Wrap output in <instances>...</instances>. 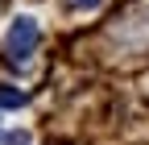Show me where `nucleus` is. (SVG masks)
<instances>
[{
	"label": "nucleus",
	"mask_w": 149,
	"mask_h": 145,
	"mask_svg": "<svg viewBox=\"0 0 149 145\" xmlns=\"http://www.w3.org/2000/svg\"><path fill=\"white\" fill-rule=\"evenodd\" d=\"M25 104V91H17V87H0V108H21Z\"/></svg>",
	"instance_id": "f03ea898"
},
{
	"label": "nucleus",
	"mask_w": 149,
	"mask_h": 145,
	"mask_svg": "<svg viewBox=\"0 0 149 145\" xmlns=\"http://www.w3.org/2000/svg\"><path fill=\"white\" fill-rule=\"evenodd\" d=\"M37 38H42V33H37V21H33V17H17L13 29H8V58L13 62H25L29 54L37 50Z\"/></svg>",
	"instance_id": "f257e3e1"
},
{
	"label": "nucleus",
	"mask_w": 149,
	"mask_h": 145,
	"mask_svg": "<svg viewBox=\"0 0 149 145\" xmlns=\"http://www.w3.org/2000/svg\"><path fill=\"white\" fill-rule=\"evenodd\" d=\"M4 145H29V133H8Z\"/></svg>",
	"instance_id": "7ed1b4c3"
},
{
	"label": "nucleus",
	"mask_w": 149,
	"mask_h": 145,
	"mask_svg": "<svg viewBox=\"0 0 149 145\" xmlns=\"http://www.w3.org/2000/svg\"><path fill=\"white\" fill-rule=\"evenodd\" d=\"M100 0H70V8H95Z\"/></svg>",
	"instance_id": "20e7f679"
}]
</instances>
